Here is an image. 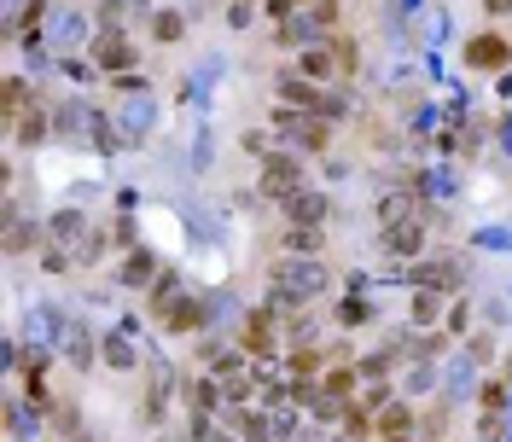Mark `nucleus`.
Returning a JSON list of instances; mask_svg holds the SVG:
<instances>
[{
	"label": "nucleus",
	"instance_id": "nucleus-33",
	"mask_svg": "<svg viewBox=\"0 0 512 442\" xmlns=\"http://www.w3.org/2000/svg\"><path fill=\"white\" fill-rule=\"evenodd\" d=\"M181 35H187V12H181V6H158V12H152V41L175 47Z\"/></svg>",
	"mask_w": 512,
	"mask_h": 442
},
{
	"label": "nucleus",
	"instance_id": "nucleus-14",
	"mask_svg": "<svg viewBox=\"0 0 512 442\" xmlns=\"http://www.w3.org/2000/svg\"><path fill=\"white\" fill-rule=\"evenodd\" d=\"M163 268H169V262H163V256L152 251V245H134V251H123V262H117V285H123V291H140V297H146V291L158 285Z\"/></svg>",
	"mask_w": 512,
	"mask_h": 442
},
{
	"label": "nucleus",
	"instance_id": "nucleus-20",
	"mask_svg": "<svg viewBox=\"0 0 512 442\" xmlns=\"http://www.w3.org/2000/svg\"><path fill=\"white\" fill-rule=\"evenodd\" d=\"M47 140H53V105L41 99L35 111H24V117L12 123V146H18V152H35V146H47Z\"/></svg>",
	"mask_w": 512,
	"mask_h": 442
},
{
	"label": "nucleus",
	"instance_id": "nucleus-3",
	"mask_svg": "<svg viewBox=\"0 0 512 442\" xmlns=\"http://www.w3.org/2000/svg\"><path fill=\"white\" fill-rule=\"evenodd\" d=\"M472 280V251H431L408 268V291H443L460 297V285Z\"/></svg>",
	"mask_w": 512,
	"mask_h": 442
},
{
	"label": "nucleus",
	"instance_id": "nucleus-30",
	"mask_svg": "<svg viewBox=\"0 0 512 442\" xmlns=\"http://www.w3.org/2000/svg\"><path fill=\"white\" fill-rule=\"evenodd\" d=\"M315 111H320V117H326L332 128H338V123H350V117H355V88H350V82H338V88H326Z\"/></svg>",
	"mask_w": 512,
	"mask_h": 442
},
{
	"label": "nucleus",
	"instance_id": "nucleus-41",
	"mask_svg": "<svg viewBox=\"0 0 512 442\" xmlns=\"http://www.w3.org/2000/svg\"><path fill=\"white\" fill-rule=\"evenodd\" d=\"M111 245H117V251H134V245H140V227H134V216H128V210H117V216H111Z\"/></svg>",
	"mask_w": 512,
	"mask_h": 442
},
{
	"label": "nucleus",
	"instance_id": "nucleus-16",
	"mask_svg": "<svg viewBox=\"0 0 512 442\" xmlns=\"http://www.w3.org/2000/svg\"><path fill=\"white\" fill-rule=\"evenodd\" d=\"M326 216H332V198L320 187L291 192L286 204H280V221H286V227H326Z\"/></svg>",
	"mask_w": 512,
	"mask_h": 442
},
{
	"label": "nucleus",
	"instance_id": "nucleus-11",
	"mask_svg": "<svg viewBox=\"0 0 512 442\" xmlns=\"http://www.w3.org/2000/svg\"><path fill=\"white\" fill-rule=\"evenodd\" d=\"M94 24H88V12H76V6H64V12H53V24H47V47L59 53V59H70L76 47H94Z\"/></svg>",
	"mask_w": 512,
	"mask_h": 442
},
{
	"label": "nucleus",
	"instance_id": "nucleus-37",
	"mask_svg": "<svg viewBox=\"0 0 512 442\" xmlns=\"http://www.w3.org/2000/svg\"><path fill=\"white\" fill-rule=\"evenodd\" d=\"M59 76H64V82H76V88H94V82H99V64L82 59V53H70V59H59Z\"/></svg>",
	"mask_w": 512,
	"mask_h": 442
},
{
	"label": "nucleus",
	"instance_id": "nucleus-25",
	"mask_svg": "<svg viewBox=\"0 0 512 442\" xmlns=\"http://www.w3.org/2000/svg\"><path fill=\"white\" fill-rule=\"evenodd\" d=\"M332 320L344 326V332H361V326H373L379 309H373V291H344V303L332 309Z\"/></svg>",
	"mask_w": 512,
	"mask_h": 442
},
{
	"label": "nucleus",
	"instance_id": "nucleus-34",
	"mask_svg": "<svg viewBox=\"0 0 512 442\" xmlns=\"http://www.w3.org/2000/svg\"><path fill=\"white\" fill-rule=\"evenodd\" d=\"M326 41H332V59H338V76H344V82H355V70H361V41H355L350 30L326 35Z\"/></svg>",
	"mask_w": 512,
	"mask_h": 442
},
{
	"label": "nucleus",
	"instance_id": "nucleus-40",
	"mask_svg": "<svg viewBox=\"0 0 512 442\" xmlns=\"http://www.w3.org/2000/svg\"><path fill=\"white\" fill-rule=\"evenodd\" d=\"M478 442H512V413H483L478 419Z\"/></svg>",
	"mask_w": 512,
	"mask_h": 442
},
{
	"label": "nucleus",
	"instance_id": "nucleus-44",
	"mask_svg": "<svg viewBox=\"0 0 512 442\" xmlns=\"http://www.w3.org/2000/svg\"><path fill=\"white\" fill-rule=\"evenodd\" d=\"M216 163V134L210 128H198V146H192V175H204Z\"/></svg>",
	"mask_w": 512,
	"mask_h": 442
},
{
	"label": "nucleus",
	"instance_id": "nucleus-29",
	"mask_svg": "<svg viewBox=\"0 0 512 442\" xmlns=\"http://www.w3.org/2000/svg\"><path fill=\"white\" fill-rule=\"evenodd\" d=\"M326 367H332V355L320 344L315 349H286V379H320Z\"/></svg>",
	"mask_w": 512,
	"mask_h": 442
},
{
	"label": "nucleus",
	"instance_id": "nucleus-12",
	"mask_svg": "<svg viewBox=\"0 0 512 442\" xmlns=\"http://www.w3.org/2000/svg\"><path fill=\"white\" fill-rule=\"evenodd\" d=\"M210 320H204V291H181L169 309L158 315V332L163 338H198Z\"/></svg>",
	"mask_w": 512,
	"mask_h": 442
},
{
	"label": "nucleus",
	"instance_id": "nucleus-18",
	"mask_svg": "<svg viewBox=\"0 0 512 442\" xmlns=\"http://www.w3.org/2000/svg\"><path fill=\"white\" fill-rule=\"evenodd\" d=\"M117 128H123L128 146H146V140H152V128H158V99H152V94H134L123 111H117Z\"/></svg>",
	"mask_w": 512,
	"mask_h": 442
},
{
	"label": "nucleus",
	"instance_id": "nucleus-8",
	"mask_svg": "<svg viewBox=\"0 0 512 442\" xmlns=\"http://www.w3.org/2000/svg\"><path fill=\"white\" fill-rule=\"evenodd\" d=\"M99 105H88L82 94H70L53 105V140H64V146H88L94 140V128H99Z\"/></svg>",
	"mask_w": 512,
	"mask_h": 442
},
{
	"label": "nucleus",
	"instance_id": "nucleus-50",
	"mask_svg": "<svg viewBox=\"0 0 512 442\" xmlns=\"http://www.w3.org/2000/svg\"><path fill=\"white\" fill-rule=\"evenodd\" d=\"M483 12H489V18H507V12H512V0H483Z\"/></svg>",
	"mask_w": 512,
	"mask_h": 442
},
{
	"label": "nucleus",
	"instance_id": "nucleus-9",
	"mask_svg": "<svg viewBox=\"0 0 512 442\" xmlns=\"http://www.w3.org/2000/svg\"><path fill=\"white\" fill-rule=\"evenodd\" d=\"M99 361L111 367V373H146V344H140V332H134V320H123V326H111L105 338H99Z\"/></svg>",
	"mask_w": 512,
	"mask_h": 442
},
{
	"label": "nucleus",
	"instance_id": "nucleus-7",
	"mask_svg": "<svg viewBox=\"0 0 512 442\" xmlns=\"http://www.w3.org/2000/svg\"><path fill=\"white\" fill-rule=\"evenodd\" d=\"M460 64H466L472 76H501V70H512V41H507V30H478V35H466Z\"/></svg>",
	"mask_w": 512,
	"mask_h": 442
},
{
	"label": "nucleus",
	"instance_id": "nucleus-4",
	"mask_svg": "<svg viewBox=\"0 0 512 442\" xmlns=\"http://www.w3.org/2000/svg\"><path fill=\"white\" fill-rule=\"evenodd\" d=\"M303 187H309V175H303V158H297V152H286V146H274L268 158L256 163V192H262L274 210L286 204L291 192H303Z\"/></svg>",
	"mask_w": 512,
	"mask_h": 442
},
{
	"label": "nucleus",
	"instance_id": "nucleus-23",
	"mask_svg": "<svg viewBox=\"0 0 512 442\" xmlns=\"http://www.w3.org/2000/svg\"><path fill=\"white\" fill-rule=\"evenodd\" d=\"M448 315V297L443 291H408V326H419V332H437Z\"/></svg>",
	"mask_w": 512,
	"mask_h": 442
},
{
	"label": "nucleus",
	"instance_id": "nucleus-19",
	"mask_svg": "<svg viewBox=\"0 0 512 442\" xmlns=\"http://www.w3.org/2000/svg\"><path fill=\"white\" fill-rule=\"evenodd\" d=\"M35 105H41V94H35L30 70H12V76H6V88H0V117H6V128L18 123L24 111H35Z\"/></svg>",
	"mask_w": 512,
	"mask_h": 442
},
{
	"label": "nucleus",
	"instance_id": "nucleus-48",
	"mask_svg": "<svg viewBox=\"0 0 512 442\" xmlns=\"http://www.w3.org/2000/svg\"><path fill=\"white\" fill-rule=\"evenodd\" d=\"M320 175H326V181H350V163H344V158H326V163H320Z\"/></svg>",
	"mask_w": 512,
	"mask_h": 442
},
{
	"label": "nucleus",
	"instance_id": "nucleus-15",
	"mask_svg": "<svg viewBox=\"0 0 512 442\" xmlns=\"http://www.w3.org/2000/svg\"><path fill=\"white\" fill-rule=\"evenodd\" d=\"M88 59L99 64V76H123V70H140V53H134V41L128 35H94V47H88Z\"/></svg>",
	"mask_w": 512,
	"mask_h": 442
},
{
	"label": "nucleus",
	"instance_id": "nucleus-51",
	"mask_svg": "<svg viewBox=\"0 0 512 442\" xmlns=\"http://www.w3.org/2000/svg\"><path fill=\"white\" fill-rule=\"evenodd\" d=\"M495 94H501V99H512V70H501V76H495Z\"/></svg>",
	"mask_w": 512,
	"mask_h": 442
},
{
	"label": "nucleus",
	"instance_id": "nucleus-6",
	"mask_svg": "<svg viewBox=\"0 0 512 442\" xmlns=\"http://www.w3.org/2000/svg\"><path fill=\"white\" fill-rule=\"evenodd\" d=\"M181 379L187 373H175L169 361H146V396H140V425L146 431H158L169 419V402H181Z\"/></svg>",
	"mask_w": 512,
	"mask_h": 442
},
{
	"label": "nucleus",
	"instance_id": "nucleus-13",
	"mask_svg": "<svg viewBox=\"0 0 512 442\" xmlns=\"http://www.w3.org/2000/svg\"><path fill=\"white\" fill-rule=\"evenodd\" d=\"M425 210H431V204H425L414 187H384L379 204H373V227L384 233V227H402V221H425Z\"/></svg>",
	"mask_w": 512,
	"mask_h": 442
},
{
	"label": "nucleus",
	"instance_id": "nucleus-22",
	"mask_svg": "<svg viewBox=\"0 0 512 442\" xmlns=\"http://www.w3.org/2000/svg\"><path fill=\"white\" fill-rule=\"evenodd\" d=\"M59 355L76 367V373H94V361H99V338H94V326H82V320H70V332H64V344Z\"/></svg>",
	"mask_w": 512,
	"mask_h": 442
},
{
	"label": "nucleus",
	"instance_id": "nucleus-31",
	"mask_svg": "<svg viewBox=\"0 0 512 442\" xmlns=\"http://www.w3.org/2000/svg\"><path fill=\"white\" fill-rule=\"evenodd\" d=\"M472 402H478V413H507L512 408V384L501 379V373H489V379H478Z\"/></svg>",
	"mask_w": 512,
	"mask_h": 442
},
{
	"label": "nucleus",
	"instance_id": "nucleus-38",
	"mask_svg": "<svg viewBox=\"0 0 512 442\" xmlns=\"http://www.w3.org/2000/svg\"><path fill=\"white\" fill-rule=\"evenodd\" d=\"M443 332H448V338H472V303H466V297H448Z\"/></svg>",
	"mask_w": 512,
	"mask_h": 442
},
{
	"label": "nucleus",
	"instance_id": "nucleus-32",
	"mask_svg": "<svg viewBox=\"0 0 512 442\" xmlns=\"http://www.w3.org/2000/svg\"><path fill=\"white\" fill-rule=\"evenodd\" d=\"M320 245H326L320 227H286V221H280V251L286 256H320Z\"/></svg>",
	"mask_w": 512,
	"mask_h": 442
},
{
	"label": "nucleus",
	"instance_id": "nucleus-42",
	"mask_svg": "<svg viewBox=\"0 0 512 442\" xmlns=\"http://www.w3.org/2000/svg\"><path fill=\"white\" fill-rule=\"evenodd\" d=\"M466 355H472L478 367H489V361L501 355V338H495V332H472V338H466Z\"/></svg>",
	"mask_w": 512,
	"mask_h": 442
},
{
	"label": "nucleus",
	"instance_id": "nucleus-47",
	"mask_svg": "<svg viewBox=\"0 0 512 442\" xmlns=\"http://www.w3.org/2000/svg\"><path fill=\"white\" fill-rule=\"evenodd\" d=\"M495 146L512 158V111H507V117H495Z\"/></svg>",
	"mask_w": 512,
	"mask_h": 442
},
{
	"label": "nucleus",
	"instance_id": "nucleus-39",
	"mask_svg": "<svg viewBox=\"0 0 512 442\" xmlns=\"http://www.w3.org/2000/svg\"><path fill=\"white\" fill-rule=\"evenodd\" d=\"M274 146H280V140H274V128H245V134H239V152H245V158H268V152H274Z\"/></svg>",
	"mask_w": 512,
	"mask_h": 442
},
{
	"label": "nucleus",
	"instance_id": "nucleus-17",
	"mask_svg": "<svg viewBox=\"0 0 512 442\" xmlns=\"http://www.w3.org/2000/svg\"><path fill=\"white\" fill-rule=\"evenodd\" d=\"M320 94L326 88H315L297 64H286V70H274V105H291V111H315Z\"/></svg>",
	"mask_w": 512,
	"mask_h": 442
},
{
	"label": "nucleus",
	"instance_id": "nucleus-46",
	"mask_svg": "<svg viewBox=\"0 0 512 442\" xmlns=\"http://www.w3.org/2000/svg\"><path fill=\"white\" fill-rule=\"evenodd\" d=\"M251 18H256V0H233L227 6V30H251Z\"/></svg>",
	"mask_w": 512,
	"mask_h": 442
},
{
	"label": "nucleus",
	"instance_id": "nucleus-1",
	"mask_svg": "<svg viewBox=\"0 0 512 442\" xmlns=\"http://www.w3.org/2000/svg\"><path fill=\"white\" fill-rule=\"evenodd\" d=\"M326 285H332V268L320 256H280V262H268V297L262 303L286 320L291 309H315Z\"/></svg>",
	"mask_w": 512,
	"mask_h": 442
},
{
	"label": "nucleus",
	"instance_id": "nucleus-26",
	"mask_svg": "<svg viewBox=\"0 0 512 442\" xmlns=\"http://www.w3.org/2000/svg\"><path fill=\"white\" fill-rule=\"evenodd\" d=\"M437 384H443V361H408V373H402L396 390H402L408 402H419V396H431Z\"/></svg>",
	"mask_w": 512,
	"mask_h": 442
},
{
	"label": "nucleus",
	"instance_id": "nucleus-28",
	"mask_svg": "<svg viewBox=\"0 0 512 442\" xmlns=\"http://www.w3.org/2000/svg\"><path fill=\"white\" fill-rule=\"evenodd\" d=\"M181 291H187V285H181V268H175V262H169V268H163V274H158V285H152V291H146V315L158 320L163 309H169V303H175V297H181Z\"/></svg>",
	"mask_w": 512,
	"mask_h": 442
},
{
	"label": "nucleus",
	"instance_id": "nucleus-5",
	"mask_svg": "<svg viewBox=\"0 0 512 442\" xmlns=\"http://www.w3.org/2000/svg\"><path fill=\"white\" fill-rule=\"evenodd\" d=\"M233 344L251 349V361H280V349H286V326H280V315H274L268 303H256V309H245L239 332H233Z\"/></svg>",
	"mask_w": 512,
	"mask_h": 442
},
{
	"label": "nucleus",
	"instance_id": "nucleus-24",
	"mask_svg": "<svg viewBox=\"0 0 512 442\" xmlns=\"http://www.w3.org/2000/svg\"><path fill=\"white\" fill-rule=\"evenodd\" d=\"M373 425H379V437H402V431H419V402L396 396V402H384V408L373 413Z\"/></svg>",
	"mask_w": 512,
	"mask_h": 442
},
{
	"label": "nucleus",
	"instance_id": "nucleus-27",
	"mask_svg": "<svg viewBox=\"0 0 512 442\" xmlns=\"http://www.w3.org/2000/svg\"><path fill=\"white\" fill-rule=\"evenodd\" d=\"M320 390L338 396V402H355V396H361V373H355V361H332V367L320 373Z\"/></svg>",
	"mask_w": 512,
	"mask_h": 442
},
{
	"label": "nucleus",
	"instance_id": "nucleus-49",
	"mask_svg": "<svg viewBox=\"0 0 512 442\" xmlns=\"http://www.w3.org/2000/svg\"><path fill=\"white\" fill-rule=\"evenodd\" d=\"M53 442H94V431H88V425H76V431H59Z\"/></svg>",
	"mask_w": 512,
	"mask_h": 442
},
{
	"label": "nucleus",
	"instance_id": "nucleus-2",
	"mask_svg": "<svg viewBox=\"0 0 512 442\" xmlns=\"http://www.w3.org/2000/svg\"><path fill=\"white\" fill-rule=\"evenodd\" d=\"M268 128H274V140L297 152V158H326V146H332V123L320 117V111H291V105H274L268 111Z\"/></svg>",
	"mask_w": 512,
	"mask_h": 442
},
{
	"label": "nucleus",
	"instance_id": "nucleus-45",
	"mask_svg": "<svg viewBox=\"0 0 512 442\" xmlns=\"http://www.w3.org/2000/svg\"><path fill=\"white\" fill-rule=\"evenodd\" d=\"M35 262H41V274H70V268H76L59 245H41V251H35Z\"/></svg>",
	"mask_w": 512,
	"mask_h": 442
},
{
	"label": "nucleus",
	"instance_id": "nucleus-53",
	"mask_svg": "<svg viewBox=\"0 0 512 442\" xmlns=\"http://www.w3.org/2000/svg\"><path fill=\"white\" fill-rule=\"evenodd\" d=\"M291 6H297V12H315L320 0H291Z\"/></svg>",
	"mask_w": 512,
	"mask_h": 442
},
{
	"label": "nucleus",
	"instance_id": "nucleus-52",
	"mask_svg": "<svg viewBox=\"0 0 512 442\" xmlns=\"http://www.w3.org/2000/svg\"><path fill=\"white\" fill-rule=\"evenodd\" d=\"M379 442H419V431H402V437H379Z\"/></svg>",
	"mask_w": 512,
	"mask_h": 442
},
{
	"label": "nucleus",
	"instance_id": "nucleus-43",
	"mask_svg": "<svg viewBox=\"0 0 512 442\" xmlns=\"http://www.w3.org/2000/svg\"><path fill=\"white\" fill-rule=\"evenodd\" d=\"M472 251H512V227H478Z\"/></svg>",
	"mask_w": 512,
	"mask_h": 442
},
{
	"label": "nucleus",
	"instance_id": "nucleus-36",
	"mask_svg": "<svg viewBox=\"0 0 512 442\" xmlns=\"http://www.w3.org/2000/svg\"><path fill=\"white\" fill-rule=\"evenodd\" d=\"M448 419H454V402L425 408V413H419V437H425V442H443V437H448Z\"/></svg>",
	"mask_w": 512,
	"mask_h": 442
},
{
	"label": "nucleus",
	"instance_id": "nucleus-35",
	"mask_svg": "<svg viewBox=\"0 0 512 442\" xmlns=\"http://www.w3.org/2000/svg\"><path fill=\"white\" fill-rule=\"evenodd\" d=\"M402 361L390 355V349H373V355H355V373H361V384H384L390 373H396Z\"/></svg>",
	"mask_w": 512,
	"mask_h": 442
},
{
	"label": "nucleus",
	"instance_id": "nucleus-21",
	"mask_svg": "<svg viewBox=\"0 0 512 442\" xmlns=\"http://www.w3.org/2000/svg\"><path fill=\"white\" fill-rule=\"evenodd\" d=\"M291 64H297V70H303L315 88H338V82H344V76H338V59H332V41H315V47H303V53H297Z\"/></svg>",
	"mask_w": 512,
	"mask_h": 442
},
{
	"label": "nucleus",
	"instance_id": "nucleus-10",
	"mask_svg": "<svg viewBox=\"0 0 512 442\" xmlns=\"http://www.w3.org/2000/svg\"><path fill=\"white\" fill-rule=\"evenodd\" d=\"M379 251L390 256L396 268H402V262L414 268L419 256H431V221H402V227H384V233H379Z\"/></svg>",
	"mask_w": 512,
	"mask_h": 442
}]
</instances>
